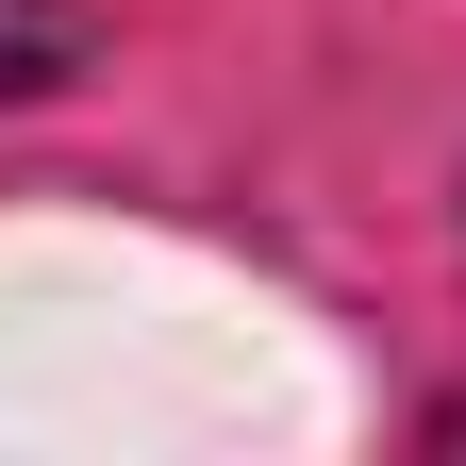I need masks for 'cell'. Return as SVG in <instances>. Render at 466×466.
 <instances>
[{"label":"cell","mask_w":466,"mask_h":466,"mask_svg":"<svg viewBox=\"0 0 466 466\" xmlns=\"http://www.w3.org/2000/svg\"><path fill=\"white\" fill-rule=\"evenodd\" d=\"M67 67H84V0H0V100H34Z\"/></svg>","instance_id":"cell-1"}]
</instances>
